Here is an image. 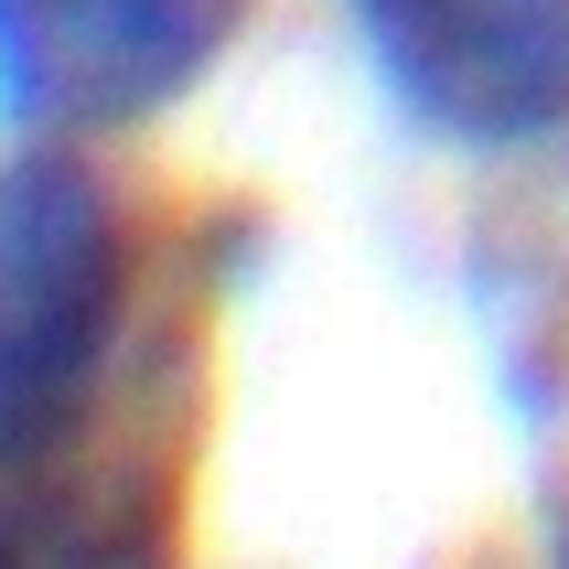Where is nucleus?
Returning <instances> with one entry per match:
<instances>
[{
  "label": "nucleus",
  "mask_w": 569,
  "mask_h": 569,
  "mask_svg": "<svg viewBox=\"0 0 569 569\" xmlns=\"http://www.w3.org/2000/svg\"><path fill=\"white\" fill-rule=\"evenodd\" d=\"M0 569H11V527H0Z\"/></svg>",
  "instance_id": "nucleus-5"
},
{
  "label": "nucleus",
  "mask_w": 569,
  "mask_h": 569,
  "mask_svg": "<svg viewBox=\"0 0 569 569\" xmlns=\"http://www.w3.org/2000/svg\"><path fill=\"white\" fill-rule=\"evenodd\" d=\"M377 76L441 140H538L569 119V0H430L377 32Z\"/></svg>",
  "instance_id": "nucleus-3"
},
{
  "label": "nucleus",
  "mask_w": 569,
  "mask_h": 569,
  "mask_svg": "<svg viewBox=\"0 0 569 569\" xmlns=\"http://www.w3.org/2000/svg\"><path fill=\"white\" fill-rule=\"evenodd\" d=\"M248 0H0V119L32 140L140 129L204 87Z\"/></svg>",
  "instance_id": "nucleus-2"
},
{
  "label": "nucleus",
  "mask_w": 569,
  "mask_h": 569,
  "mask_svg": "<svg viewBox=\"0 0 569 569\" xmlns=\"http://www.w3.org/2000/svg\"><path fill=\"white\" fill-rule=\"evenodd\" d=\"M129 333V216L76 151L0 161V473L76 441Z\"/></svg>",
  "instance_id": "nucleus-1"
},
{
  "label": "nucleus",
  "mask_w": 569,
  "mask_h": 569,
  "mask_svg": "<svg viewBox=\"0 0 569 569\" xmlns=\"http://www.w3.org/2000/svg\"><path fill=\"white\" fill-rule=\"evenodd\" d=\"M355 11H366V32H387V22H419L430 0H355Z\"/></svg>",
  "instance_id": "nucleus-4"
}]
</instances>
